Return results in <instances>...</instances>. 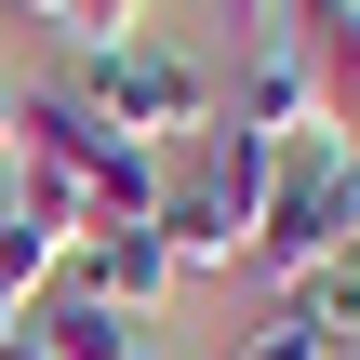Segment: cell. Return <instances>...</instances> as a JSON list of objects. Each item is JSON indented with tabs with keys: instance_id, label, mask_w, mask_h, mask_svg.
Masks as SVG:
<instances>
[{
	"instance_id": "cell-3",
	"label": "cell",
	"mask_w": 360,
	"mask_h": 360,
	"mask_svg": "<svg viewBox=\"0 0 360 360\" xmlns=\"http://www.w3.org/2000/svg\"><path fill=\"white\" fill-rule=\"evenodd\" d=\"M227 120H254L267 147H294V134H334V107H321L307 53H294L281 27H254V53H240V80H227Z\"/></svg>"
},
{
	"instance_id": "cell-1",
	"label": "cell",
	"mask_w": 360,
	"mask_h": 360,
	"mask_svg": "<svg viewBox=\"0 0 360 360\" xmlns=\"http://www.w3.org/2000/svg\"><path fill=\"white\" fill-rule=\"evenodd\" d=\"M347 240H360L347 134H294V147H281V174H267V214H254V267H267V281H294V267H321V254H347Z\"/></svg>"
},
{
	"instance_id": "cell-11",
	"label": "cell",
	"mask_w": 360,
	"mask_h": 360,
	"mask_svg": "<svg viewBox=\"0 0 360 360\" xmlns=\"http://www.w3.org/2000/svg\"><path fill=\"white\" fill-rule=\"evenodd\" d=\"M13 334H27V307H13V294H0V347H13Z\"/></svg>"
},
{
	"instance_id": "cell-6",
	"label": "cell",
	"mask_w": 360,
	"mask_h": 360,
	"mask_svg": "<svg viewBox=\"0 0 360 360\" xmlns=\"http://www.w3.org/2000/svg\"><path fill=\"white\" fill-rule=\"evenodd\" d=\"M267 321H294L307 347H334V360H360V240H347V254H321V267H294Z\"/></svg>"
},
{
	"instance_id": "cell-12",
	"label": "cell",
	"mask_w": 360,
	"mask_h": 360,
	"mask_svg": "<svg viewBox=\"0 0 360 360\" xmlns=\"http://www.w3.org/2000/svg\"><path fill=\"white\" fill-rule=\"evenodd\" d=\"M13 13H67V0H13Z\"/></svg>"
},
{
	"instance_id": "cell-13",
	"label": "cell",
	"mask_w": 360,
	"mask_h": 360,
	"mask_svg": "<svg viewBox=\"0 0 360 360\" xmlns=\"http://www.w3.org/2000/svg\"><path fill=\"white\" fill-rule=\"evenodd\" d=\"M0 360H40V347H27V334H13V347H0Z\"/></svg>"
},
{
	"instance_id": "cell-5",
	"label": "cell",
	"mask_w": 360,
	"mask_h": 360,
	"mask_svg": "<svg viewBox=\"0 0 360 360\" xmlns=\"http://www.w3.org/2000/svg\"><path fill=\"white\" fill-rule=\"evenodd\" d=\"M27 347H40V360H134V347H147V321H120L107 294H80V281H53V294L27 307Z\"/></svg>"
},
{
	"instance_id": "cell-8",
	"label": "cell",
	"mask_w": 360,
	"mask_h": 360,
	"mask_svg": "<svg viewBox=\"0 0 360 360\" xmlns=\"http://www.w3.org/2000/svg\"><path fill=\"white\" fill-rule=\"evenodd\" d=\"M53 27H67L80 53H134V40H147V0H67Z\"/></svg>"
},
{
	"instance_id": "cell-10",
	"label": "cell",
	"mask_w": 360,
	"mask_h": 360,
	"mask_svg": "<svg viewBox=\"0 0 360 360\" xmlns=\"http://www.w3.org/2000/svg\"><path fill=\"white\" fill-rule=\"evenodd\" d=\"M13 134H27V94H0V160H13Z\"/></svg>"
},
{
	"instance_id": "cell-4",
	"label": "cell",
	"mask_w": 360,
	"mask_h": 360,
	"mask_svg": "<svg viewBox=\"0 0 360 360\" xmlns=\"http://www.w3.org/2000/svg\"><path fill=\"white\" fill-rule=\"evenodd\" d=\"M67 281H80V294H107L120 321H147L187 267H174V240H160V227H94V240H67Z\"/></svg>"
},
{
	"instance_id": "cell-7",
	"label": "cell",
	"mask_w": 360,
	"mask_h": 360,
	"mask_svg": "<svg viewBox=\"0 0 360 360\" xmlns=\"http://www.w3.org/2000/svg\"><path fill=\"white\" fill-rule=\"evenodd\" d=\"M53 281H67V240H53V227H27V214L0 200V294H13V307H40Z\"/></svg>"
},
{
	"instance_id": "cell-2",
	"label": "cell",
	"mask_w": 360,
	"mask_h": 360,
	"mask_svg": "<svg viewBox=\"0 0 360 360\" xmlns=\"http://www.w3.org/2000/svg\"><path fill=\"white\" fill-rule=\"evenodd\" d=\"M67 94H80V107H94L107 134L160 147V160H174V147H187V134H200V120L227 107V94H214V80H200L187 53H160V40H134V53H80V80H67Z\"/></svg>"
},
{
	"instance_id": "cell-14",
	"label": "cell",
	"mask_w": 360,
	"mask_h": 360,
	"mask_svg": "<svg viewBox=\"0 0 360 360\" xmlns=\"http://www.w3.org/2000/svg\"><path fill=\"white\" fill-rule=\"evenodd\" d=\"M347 13H360V0H347Z\"/></svg>"
},
{
	"instance_id": "cell-9",
	"label": "cell",
	"mask_w": 360,
	"mask_h": 360,
	"mask_svg": "<svg viewBox=\"0 0 360 360\" xmlns=\"http://www.w3.org/2000/svg\"><path fill=\"white\" fill-rule=\"evenodd\" d=\"M240 360H334V347H307L294 321H254V334H240Z\"/></svg>"
}]
</instances>
